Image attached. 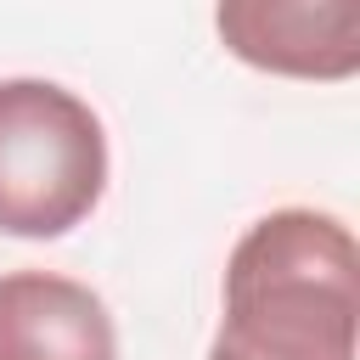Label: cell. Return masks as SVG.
Listing matches in <instances>:
<instances>
[{
    "label": "cell",
    "mask_w": 360,
    "mask_h": 360,
    "mask_svg": "<svg viewBox=\"0 0 360 360\" xmlns=\"http://www.w3.org/2000/svg\"><path fill=\"white\" fill-rule=\"evenodd\" d=\"M107 191V129L51 79H0V236H68Z\"/></svg>",
    "instance_id": "2"
},
{
    "label": "cell",
    "mask_w": 360,
    "mask_h": 360,
    "mask_svg": "<svg viewBox=\"0 0 360 360\" xmlns=\"http://www.w3.org/2000/svg\"><path fill=\"white\" fill-rule=\"evenodd\" d=\"M0 360H118L107 304L56 270L0 276Z\"/></svg>",
    "instance_id": "4"
},
{
    "label": "cell",
    "mask_w": 360,
    "mask_h": 360,
    "mask_svg": "<svg viewBox=\"0 0 360 360\" xmlns=\"http://www.w3.org/2000/svg\"><path fill=\"white\" fill-rule=\"evenodd\" d=\"M214 28L231 56L287 79H349L360 68L354 0H225Z\"/></svg>",
    "instance_id": "3"
},
{
    "label": "cell",
    "mask_w": 360,
    "mask_h": 360,
    "mask_svg": "<svg viewBox=\"0 0 360 360\" xmlns=\"http://www.w3.org/2000/svg\"><path fill=\"white\" fill-rule=\"evenodd\" d=\"M360 253L338 214L276 208L225 264V315L208 360H354Z\"/></svg>",
    "instance_id": "1"
}]
</instances>
